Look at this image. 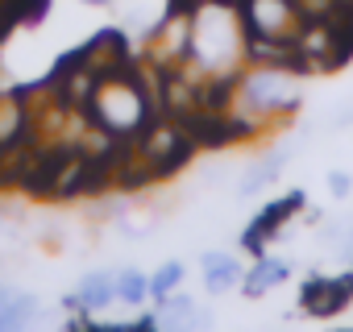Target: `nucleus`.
<instances>
[{
    "label": "nucleus",
    "mask_w": 353,
    "mask_h": 332,
    "mask_svg": "<svg viewBox=\"0 0 353 332\" xmlns=\"http://www.w3.org/2000/svg\"><path fill=\"white\" fill-rule=\"evenodd\" d=\"M200 278H204V291H208V295H225V291L241 287L245 270H241L237 253H229V249H208V253H200Z\"/></svg>",
    "instance_id": "nucleus-6"
},
{
    "label": "nucleus",
    "mask_w": 353,
    "mask_h": 332,
    "mask_svg": "<svg viewBox=\"0 0 353 332\" xmlns=\"http://www.w3.org/2000/svg\"><path fill=\"white\" fill-rule=\"evenodd\" d=\"M5 295H9V282H5V278H0V299H5Z\"/></svg>",
    "instance_id": "nucleus-15"
},
{
    "label": "nucleus",
    "mask_w": 353,
    "mask_h": 332,
    "mask_svg": "<svg viewBox=\"0 0 353 332\" xmlns=\"http://www.w3.org/2000/svg\"><path fill=\"white\" fill-rule=\"evenodd\" d=\"M38 315H42V299L34 291L9 287V295L0 299V332H5V328H30Z\"/></svg>",
    "instance_id": "nucleus-9"
},
{
    "label": "nucleus",
    "mask_w": 353,
    "mask_h": 332,
    "mask_svg": "<svg viewBox=\"0 0 353 332\" xmlns=\"http://www.w3.org/2000/svg\"><path fill=\"white\" fill-rule=\"evenodd\" d=\"M283 171H287V154H283V149H279V154H270V158L250 162V166H245V175L237 179V196H241V200H250V196H258V191L274 187Z\"/></svg>",
    "instance_id": "nucleus-8"
},
{
    "label": "nucleus",
    "mask_w": 353,
    "mask_h": 332,
    "mask_svg": "<svg viewBox=\"0 0 353 332\" xmlns=\"http://www.w3.org/2000/svg\"><path fill=\"white\" fill-rule=\"evenodd\" d=\"M183 278H188L183 262H174V258H170V262H162V266L150 274V299H154V303H158V299H166L170 291H179V287H183Z\"/></svg>",
    "instance_id": "nucleus-12"
},
{
    "label": "nucleus",
    "mask_w": 353,
    "mask_h": 332,
    "mask_svg": "<svg viewBox=\"0 0 353 332\" xmlns=\"http://www.w3.org/2000/svg\"><path fill=\"white\" fill-rule=\"evenodd\" d=\"M112 303H117V278H112L108 270L83 274L79 287L63 299V307H67V311H79V315H100V311H108Z\"/></svg>",
    "instance_id": "nucleus-5"
},
{
    "label": "nucleus",
    "mask_w": 353,
    "mask_h": 332,
    "mask_svg": "<svg viewBox=\"0 0 353 332\" xmlns=\"http://www.w3.org/2000/svg\"><path fill=\"white\" fill-rule=\"evenodd\" d=\"M92 112H96V121H100L104 133H112V137H137L150 125V96H145L141 83L112 75V79H104L92 92Z\"/></svg>",
    "instance_id": "nucleus-1"
},
{
    "label": "nucleus",
    "mask_w": 353,
    "mask_h": 332,
    "mask_svg": "<svg viewBox=\"0 0 353 332\" xmlns=\"http://www.w3.org/2000/svg\"><path fill=\"white\" fill-rule=\"evenodd\" d=\"M303 208V191H287L283 200H270L254 220H250V229H245V237H241V245L250 249V253H262V245H266V237H274L295 212Z\"/></svg>",
    "instance_id": "nucleus-3"
},
{
    "label": "nucleus",
    "mask_w": 353,
    "mask_h": 332,
    "mask_svg": "<svg viewBox=\"0 0 353 332\" xmlns=\"http://www.w3.org/2000/svg\"><path fill=\"white\" fill-rule=\"evenodd\" d=\"M154 307H158L162 328H192V320H196V311H200L196 295H183V287H179V291H170L166 299H158Z\"/></svg>",
    "instance_id": "nucleus-10"
},
{
    "label": "nucleus",
    "mask_w": 353,
    "mask_h": 332,
    "mask_svg": "<svg viewBox=\"0 0 353 332\" xmlns=\"http://www.w3.org/2000/svg\"><path fill=\"white\" fill-rule=\"evenodd\" d=\"M291 278V266L283 262V258H270V253H258V262L245 270V278H241V295L245 299H262V295H270L274 287H283Z\"/></svg>",
    "instance_id": "nucleus-7"
},
{
    "label": "nucleus",
    "mask_w": 353,
    "mask_h": 332,
    "mask_svg": "<svg viewBox=\"0 0 353 332\" xmlns=\"http://www.w3.org/2000/svg\"><path fill=\"white\" fill-rule=\"evenodd\" d=\"M328 191H332L336 200H345V196L353 191V175H349V171H332V175H328Z\"/></svg>",
    "instance_id": "nucleus-13"
},
{
    "label": "nucleus",
    "mask_w": 353,
    "mask_h": 332,
    "mask_svg": "<svg viewBox=\"0 0 353 332\" xmlns=\"http://www.w3.org/2000/svg\"><path fill=\"white\" fill-rule=\"evenodd\" d=\"M112 278H117V303H125V307H141V303L150 299V278H145L141 270L125 266V270H117Z\"/></svg>",
    "instance_id": "nucleus-11"
},
{
    "label": "nucleus",
    "mask_w": 353,
    "mask_h": 332,
    "mask_svg": "<svg viewBox=\"0 0 353 332\" xmlns=\"http://www.w3.org/2000/svg\"><path fill=\"white\" fill-rule=\"evenodd\" d=\"M233 104L254 121V116H279V112H295L299 108V83L291 75V67H258L254 75H245L237 83Z\"/></svg>",
    "instance_id": "nucleus-2"
},
{
    "label": "nucleus",
    "mask_w": 353,
    "mask_h": 332,
    "mask_svg": "<svg viewBox=\"0 0 353 332\" xmlns=\"http://www.w3.org/2000/svg\"><path fill=\"white\" fill-rule=\"evenodd\" d=\"M349 299H353V274H341V278H320L316 274L299 291V307L312 311V315H336Z\"/></svg>",
    "instance_id": "nucleus-4"
},
{
    "label": "nucleus",
    "mask_w": 353,
    "mask_h": 332,
    "mask_svg": "<svg viewBox=\"0 0 353 332\" xmlns=\"http://www.w3.org/2000/svg\"><path fill=\"white\" fill-rule=\"evenodd\" d=\"M83 5H92V9H108V5H117V0H83Z\"/></svg>",
    "instance_id": "nucleus-14"
}]
</instances>
